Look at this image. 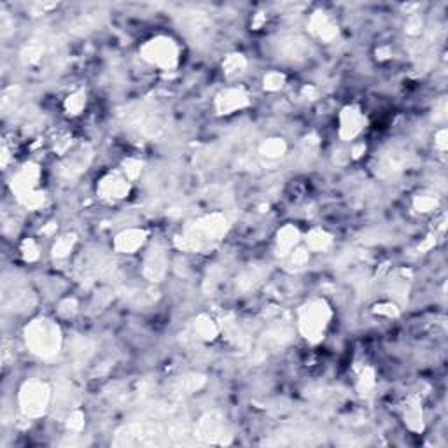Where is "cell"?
I'll list each match as a JSON object with an SVG mask.
<instances>
[{
    "label": "cell",
    "mask_w": 448,
    "mask_h": 448,
    "mask_svg": "<svg viewBox=\"0 0 448 448\" xmlns=\"http://www.w3.org/2000/svg\"><path fill=\"white\" fill-rule=\"evenodd\" d=\"M144 53H145V58H147L149 62L162 67L172 65V63L177 60L176 44L166 37L152 39L149 44H145Z\"/></svg>",
    "instance_id": "6da1fadb"
},
{
    "label": "cell",
    "mask_w": 448,
    "mask_h": 448,
    "mask_svg": "<svg viewBox=\"0 0 448 448\" xmlns=\"http://www.w3.org/2000/svg\"><path fill=\"white\" fill-rule=\"evenodd\" d=\"M303 321H312V322H305L303 329L305 333H310V335H321L324 331V326H326V308H322L321 305L315 308H308V314Z\"/></svg>",
    "instance_id": "7a4b0ae2"
}]
</instances>
